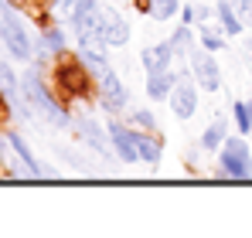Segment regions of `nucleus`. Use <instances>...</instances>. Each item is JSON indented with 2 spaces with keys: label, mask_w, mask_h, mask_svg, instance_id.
Masks as SVG:
<instances>
[{
  "label": "nucleus",
  "mask_w": 252,
  "mask_h": 238,
  "mask_svg": "<svg viewBox=\"0 0 252 238\" xmlns=\"http://www.w3.org/2000/svg\"><path fill=\"white\" fill-rule=\"evenodd\" d=\"M24 106H34V113L41 119H48L51 126H65V122H68L65 106L48 92V85L41 82L38 72H28V75H24Z\"/></svg>",
  "instance_id": "1"
},
{
  "label": "nucleus",
  "mask_w": 252,
  "mask_h": 238,
  "mask_svg": "<svg viewBox=\"0 0 252 238\" xmlns=\"http://www.w3.org/2000/svg\"><path fill=\"white\" fill-rule=\"evenodd\" d=\"M55 89L62 92L65 102L82 99L85 92H89V72H85V65H82V55H65L55 65Z\"/></svg>",
  "instance_id": "2"
},
{
  "label": "nucleus",
  "mask_w": 252,
  "mask_h": 238,
  "mask_svg": "<svg viewBox=\"0 0 252 238\" xmlns=\"http://www.w3.org/2000/svg\"><path fill=\"white\" fill-rule=\"evenodd\" d=\"M218 167L225 177H235V180H246L252 177V150L246 147L242 136H232L221 143V157H218Z\"/></svg>",
  "instance_id": "3"
},
{
  "label": "nucleus",
  "mask_w": 252,
  "mask_h": 238,
  "mask_svg": "<svg viewBox=\"0 0 252 238\" xmlns=\"http://www.w3.org/2000/svg\"><path fill=\"white\" fill-rule=\"evenodd\" d=\"M0 31H3V44H7V51L17 58V61H28L34 51H31V41L24 34V24L17 21V14L10 10V3L7 0H0Z\"/></svg>",
  "instance_id": "4"
},
{
  "label": "nucleus",
  "mask_w": 252,
  "mask_h": 238,
  "mask_svg": "<svg viewBox=\"0 0 252 238\" xmlns=\"http://www.w3.org/2000/svg\"><path fill=\"white\" fill-rule=\"evenodd\" d=\"M167 99H170V109H174L177 119H191L198 113V85L188 79V75H181V79L174 82Z\"/></svg>",
  "instance_id": "5"
},
{
  "label": "nucleus",
  "mask_w": 252,
  "mask_h": 238,
  "mask_svg": "<svg viewBox=\"0 0 252 238\" xmlns=\"http://www.w3.org/2000/svg\"><path fill=\"white\" fill-rule=\"evenodd\" d=\"M95 79H99V92H102V106H106L109 113H123L126 102H129V95H126L123 82L116 79V72L102 65V68L95 72Z\"/></svg>",
  "instance_id": "6"
},
{
  "label": "nucleus",
  "mask_w": 252,
  "mask_h": 238,
  "mask_svg": "<svg viewBox=\"0 0 252 238\" xmlns=\"http://www.w3.org/2000/svg\"><path fill=\"white\" fill-rule=\"evenodd\" d=\"M191 68H194V82H198L201 89H208V92H218V85H221V72H218V61H215V55H208V48L191 55Z\"/></svg>",
  "instance_id": "7"
},
{
  "label": "nucleus",
  "mask_w": 252,
  "mask_h": 238,
  "mask_svg": "<svg viewBox=\"0 0 252 238\" xmlns=\"http://www.w3.org/2000/svg\"><path fill=\"white\" fill-rule=\"evenodd\" d=\"M99 17H102V38H106V44L123 48L126 41H129V24L120 17V10H116V7H106V3H99Z\"/></svg>",
  "instance_id": "8"
},
{
  "label": "nucleus",
  "mask_w": 252,
  "mask_h": 238,
  "mask_svg": "<svg viewBox=\"0 0 252 238\" xmlns=\"http://www.w3.org/2000/svg\"><path fill=\"white\" fill-rule=\"evenodd\" d=\"M75 136H79L82 143H89L99 157H109V153H113V150H109V143H113V140H106V133H102V126H99L95 119L79 116V119H75Z\"/></svg>",
  "instance_id": "9"
},
{
  "label": "nucleus",
  "mask_w": 252,
  "mask_h": 238,
  "mask_svg": "<svg viewBox=\"0 0 252 238\" xmlns=\"http://www.w3.org/2000/svg\"><path fill=\"white\" fill-rule=\"evenodd\" d=\"M106 133H109L113 150L120 153V160H126V163L140 160V150H136V136H133V129H126L123 122H109V126H106Z\"/></svg>",
  "instance_id": "10"
},
{
  "label": "nucleus",
  "mask_w": 252,
  "mask_h": 238,
  "mask_svg": "<svg viewBox=\"0 0 252 238\" xmlns=\"http://www.w3.org/2000/svg\"><path fill=\"white\" fill-rule=\"evenodd\" d=\"M143 68H147V75L150 72H167L170 68V58H174V48H170V41H160V44H150V48H143Z\"/></svg>",
  "instance_id": "11"
},
{
  "label": "nucleus",
  "mask_w": 252,
  "mask_h": 238,
  "mask_svg": "<svg viewBox=\"0 0 252 238\" xmlns=\"http://www.w3.org/2000/svg\"><path fill=\"white\" fill-rule=\"evenodd\" d=\"M174 82H177V75L174 72H150V79H147V95L154 99V102H160V99H167L170 89H174Z\"/></svg>",
  "instance_id": "12"
},
{
  "label": "nucleus",
  "mask_w": 252,
  "mask_h": 238,
  "mask_svg": "<svg viewBox=\"0 0 252 238\" xmlns=\"http://www.w3.org/2000/svg\"><path fill=\"white\" fill-rule=\"evenodd\" d=\"M7 143L14 147V153H17V157L24 160V170H28L31 177H44V170L38 167V160H34V153H31V147L21 140V133H7Z\"/></svg>",
  "instance_id": "13"
},
{
  "label": "nucleus",
  "mask_w": 252,
  "mask_h": 238,
  "mask_svg": "<svg viewBox=\"0 0 252 238\" xmlns=\"http://www.w3.org/2000/svg\"><path fill=\"white\" fill-rule=\"evenodd\" d=\"M215 14H218L225 34H242V17L235 14V7H232L228 0H218V3H215Z\"/></svg>",
  "instance_id": "14"
},
{
  "label": "nucleus",
  "mask_w": 252,
  "mask_h": 238,
  "mask_svg": "<svg viewBox=\"0 0 252 238\" xmlns=\"http://www.w3.org/2000/svg\"><path fill=\"white\" fill-rule=\"evenodd\" d=\"M136 136V150H140V160L143 163H157L160 160V140L150 136V133H133Z\"/></svg>",
  "instance_id": "15"
},
{
  "label": "nucleus",
  "mask_w": 252,
  "mask_h": 238,
  "mask_svg": "<svg viewBox=\"0 0 252 238\" xmlns=\"http://www.w3.org/2000/svg\"><path fill=\"white\" fill-rule=\"evenodd\" d=\"M225 133H228V122H225V119H215L208 129L201 133V147H205V150H218V147L225 143Z\"/></svg>",
  "instance_id": "16"
},
{
  "label": "nucleus",
  "mask_w": 252,
  "mask_h": 238,
  "mask_svg": "<svg viewBox=\"0 0 252 238\" xmlns=\"http://www.w3.org/2000/svg\"><path fill=\"white\" fill-rule=\"evenodd\" d=\"M41 51L44 55H62L65 51V38L58 28H44L41 31Z\"/></svg>",
  "instance_id": "17"
},
{
  "label": "nucleus",
  "mask_w": 252,
  "mask_h": 238,
  "mask_svg": "<svg viewBox=\"0 0 252 238\" xmlns=\"http://www.w3.org/2000/svg\"><path fill=\"white\" fill-rule=\"evenodd\" d=\"M0 89H3V95L10 99V102H21V92H17V75L10 72V65H3L0 61Z\"/></svg>",
  "instance_id": "18"
},
{
  "label": "nucleus",
  "mask_w": 252,
  "mask_h": 238,
  "mask_svg": "<svg viewBox=\"0 0 252 238\" xmlns=\"http://www.w3.org/2000/svg\"><path fill=\"white\" fill-rule=\"evenodd\" d=\"M232 116H235V126H239L242 136L252 133V99L249 102H235V106H232Z\"/></svg>",
  "instance_id": "19"
},
{
  "label": "nucleus",
  "mask_w": 252,
  "mask_h": 238,
  "mask_svg": "<svg viewBox=\"0 0 252 238\" xmlns=\"http://www.w3.org/2000/svg\"><path fill=\"white\" fill-rule=\"evenodd\" d=\"M147 10L157 17V21H167L177 14V0H147Z\"/></svg>",
  "instance_id": "20"
},
{
  "label": "nucleus",
  "mask_w": 252,
  "mask_h": 238,
  "mask_svg": "<svg viewBox=\"0 0 252 238\" xmlns=\"http://www.w3.org/2000/svg\"><path fill=\"white\" fill-rule=\"evenodd\" d=\"M170 48H174V55H188V48H191V28H188V24H181V28L174 31Z\"/></svg>",
  "instance_id": "21"
},
{
  "label": "nucleus",
  "mask_w": 252,
  "mask_h": 238,
  "mask_svg": "<svg viewBox=\"0 0 252 238\" xmlns=\"http://www.w3.org/2000/svg\"><path fill=\"white\" fill-rule=\"evenodd\" d=\"M201 44H205L208 51H221V48H225V38H221L218 31H211V28H205V31H201Z\"/></svg>",
  "instance_id": "22"
},
{
  "label": "nucleus",
  "mask_w": 252,
  "mask_h": 238,
  "mask_svg": "<svg viewBox=\"0 0 252 238\" xmlns=\"http://www.w3.org/2000/svg\"><path fill=\"white\" fill-rule=\"evenodd\" d=\"M235 14L242 17V24H252V0H239L235 3Z\"/></svg>",
  "instance_id": "23"
},
{
  "label": "nucleus",
  "mask_w": 252,
  "mask_h": 238,
  "mask_svg": "<svg viewBox=\"0 0 252 238\" xmlns=\"http://www.w3.org/2000/svg\"><path fill=\"white\" fill-rule=\"evenodd\" d=\"M133 122L143 126V129H154V116H150L147 109H136V113H133Z\"/></svg>",
  "instance_id": "24"
},
{
  "label": "nucleus",
  "mask_w": 252,
  "mask_h": 238,
  "mask_svg": "<svg viewBox=\"0 0 252 238\" xmlns=\"http://www.w3.org/2000/svg\"><path fill=\"white\" fill-rule=\"evenodd\" d=\"M181 21H184V24H194V21H198L194 7H184V10H181Z\"/></svg>",
  "instance_id": "25"
},
{
  "label": "nucleus",
  "mask_w": 252,
  "mask_h": 238,
  "mask_svg": "<svg viewBox=\"0 0 252 238\" xmlns=\"http://www.w3.org/2000/svg\"><path fill=\"white\" fill-rule=\"evenodd\" d=\"M194 14H198V21H208L215 10H211V7H194Z\"/></svg>",
  "instance_id": "26"
},
{
  "label": "nucleus",
  "mask_w": 252,
  "mask_h": 238,
  "mask_svg": "<svg viewBox=\"0 0 252 238\" xmlns=\"http://www.w3.org/2000/svg\"><path fill=\"white\" fill-rule=\"evenodd\" d=\"M246 58H249V65H252V38L246 41Z\"/></svg>",
  "instance_id": "27"
},
{
  "label": "nucleus",
  "mask_w": 252,
  "mask_h": 238,
  "mask_svg": "<svg viewBox=\"0 0 252 238\" xmlns=\"http://www.w3.org/2000/svg\"><path fill=\"white\" fill-rule=\"evenodd\" d=\"M228 3H232V7H235V3H239V0H228Z\"/></svg>",
  "instance_id": "28"
},
{
  "label": "nucleus",
  "mask_w": 252,
  "mask_h": 238,
  "mask_svg": "<svg viewBox=\"0 0 252 238\" xmlns=\"http://www.w3.org/2000/svg\"><path fill=\"white\" fill-rule=\"evenodd\" d=\"M0 106H3V102H0ZM0 113H3V109H0Z\"/></svg>",
  "instance_id": "29"
}]
</instances>
